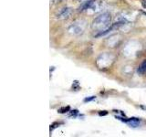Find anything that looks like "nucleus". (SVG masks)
<instances>
[{
    "instance_id": "1",
    "label": "nucleus",
    "mask_w": 146,
    "mask_h": 137,
    "mask_svg": "<svg viewBox=\"0 0 146 137\" xmlns=\"http://www.w3.org/2000/svg\"><path fill=\"white\" fill-rule=\"evenodd\" d=\"M111 17L110 13H103L102 15L98 16L91 23V29L92 30L102 33V32L106 31L110 27H111Z\"/></svg>"
},
{
    "instance_id": "2",
    "label": "nucleus",
    "mask_w": 146,
    "mask_h": 137,
    "mask_svg": "<svg viewBox=\"0 0 146 137\" xmlns=\"http://www.w3.org/2000/svg\"><path fill=\"white\" fill-rule=\"evenodd\" d=\"M114 61H115V56L111 53H103L102 55H100L99 58L97 59V61H96V64H97V67L99 68H102V70H104V68H108L111 67Z\"/></svg>"
},
{
    "instance_id": "3",
    "label": "nucleus",
    "mask_w": 146,
    "mask_h": 137,
    "mask_svg": "<svg viewBox=\"0 0 146 137\" xmlns=\"http://www.w3.org/2000/svg\"><path fill=\"white\" fill-rule=\"evenodd\" d=\"M85 27H86V22L83 20H80L73 23L72 25L70 26L68 30L72 35H80L84 31Z\"/></svg>"
},
{
    "instance_id": "4",
    "label": "nucleus",
    "mask_w": 146,
    "mask_h": 137,
    "mask_svg": "<svg viewBox=\"0 0 146 137\" xmlns=\"http://www.w3.org/2000/svg\"><path fill=\"white\" fill-rule=\"evenodd\" d=\"M71 13H72V8H70V7H64V8H62L61 10L58 13L57 17L58 18V19H61V20L67 19V18H68V17H70Z\"/></svg>"
},
{
    "instance_id": "5",
    "label": "nucleus",
    "mask_w": 146,
    "mask_h": 137,
    "mask_svg": "<svg viewBox=\"0 0 146 137\" xmlns=\"http://www.w3.org/2000/svg\"><path fill=\"white\" fill-rule=\"evenodd\" d=\"M95 0H85L84 2H82V4L80 6V7L78 8V11L79 12H83L87 11L90 8V7L93 4Z\"/></svg>"
},
{
    "instance_id": "6",
    "label": "nucleus",
    "mask_w": 146,
    "mask_h": 137,
    "mask_svg": "<svg viewBox=\"0 0 146 137\" xmlns=\"http://www.w3.org/2000/svg\"><path fill=\"white\" fill-rule=\"evenodd\" d=\"M137 72H138L139 75H143L146 72V59L141 63V65L137 68Z\"/></svg>"
},
{
    "instance_id": "7",
    "label": "nucleus",
    "mask_w": 146,
    "mask_h": 137,
    "mask_svg": "<svg viewBox=\"0 0 146 137\" xmlns=\"http://www.w3.org/2000/svg\"><path fill=\"white\" fill-rule=\"evenodd\" d=\"M58 113H66V112H70V106H64V107H61L58 110Z\"/></svg>"
},
{
    "instance_id": "8",
    "label": "nucleus",
    "mask_w": 146,
    "mask_h": 137,
    "mask_svg": "<svg viewBox=\"0 0 146 137\" xmlns=\"http://www.w3.org/2000/svg\"><path fill=\"white\" fill-rule=\"evenodd\" d=\"M60 124H62V122H54V123H52L51 125H50V132H52L55 128H57L58 126H59Z\"/></svg>"
},
{
    "instance_id": "9",
    "label": "nucleus",
    "mask_w": 146,
    "mask_h": 137,
    "mask_svg": "<svg viewBox=\"0 0 146 137\" xmlns=\"http://www.w3.org/2000/svg\"><path fill=\"white\" fill-rule=\"evenodd\" d=\"M95 99H96L95 96H90V97H87V98H85V99H84V102H91V100H95Z\"/></svg>"
},
{
    "instance_id": "10",
    "label": "nucleus",
    "mask_w": 146,
    "mask_h": 137,
    "mask_svg": "<svg viewBox=\"0 0 146 137\" xmlns=\"http://www.w3.org/2000/svg\"><path fill=\"white\" fill-rule=\"evenodd\" d=\"M78 113H79V111H78V110H73V111H70V116L75 117Z\"/></svg>"
},
{
    "instance_id": "11",
    "label": "nucleus",
    "mask_w": 146,
    "mask_h": 137,
    "mask_svg": "<svg viewBox=\"0 0 146 137\" xmlns=\"http://www.w3.org/2000/svg\"><path fill=\"white\" fill-rule=\"evenodd\" d=\"M107 114H108V112H107V111H102V112H99V115H100V116L107 115Z\"/></svg>"
},
{
    "instance_id": "12",
    "label": "nucleus",
    "mask_w": 146,
    "mask_h": 137,
    "mask_svg": "<svg viewBox=\"0 0 146 137\" xmlns=\"http://www.w3.org/2000/svg\"><path fill=\"white\" fill-rule=\"evenodd\" d=\"M77 1H79V2H82V1H85V0H77Z\"/></svg>"
},
{
    "instance_id": "13",
    "label": "nucleus",
    "mask_w": 146,
    "mask_h": 137,
    "mask_svg": "<svg viewBox=\"0 0 146 137\" xmlns=\"http://www.w3.org/2000/svg\"><path fill=\"white\" fill-rule=\"evenodd\" d=\"M143 14H144V15L146 16V13H145V12H143Z\"/></svg>"
}]
</instances>
